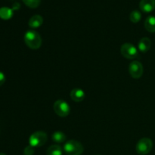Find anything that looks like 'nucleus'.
I'll return each instance as SVG.
<instances>
[{
	"label": "nucleus",
	"instance_id": "obj_1",
	"mask_svg": "<svg viewBox=\"0 0 155 155\" xmlns=\"http://www.w3.org/2000/svg\"><path fill=\"white\" fill-rule=\"evenodd\" d=\"M24 42L31 49H38L42 45V38L35 30H28L24 35Z\"/></svg>",
	"mask_w": 155,
	"mask_h": 155
},
{
	"label": "nucleus",
	"instance_id": "obj_2",
	"mask_svg": "<svg viewBox=\"0 0 155 155\" xmlns=\"http://www.w3.org/2000/svg\"><path fill=\"white\" fill-rule=\"evenodd\" d=\"M64 151L67 155H81L84 148L80 142L76 140H70L64 145Z\"/></svg>",
	"mask_w": 155,
	"mask_h": 155
},
{
	"label": "nucleus",
	"instance_id": "obj_3",
	"mask_svg": "<svg viewBox=\"0 0 155 155\" xmlns=\"http://www.w3.org/2000/svg\"><path fill=\"white\" fill-rule=\"evenodd\" d=\"M47 141V135L45 132L37 131L33 133L29 138V143L33 148L41 147L45 144Z\"/></svg>",
	"mask_w": 155,
	"mask_h": 155
},
{
	"label": "nucleus",
	"instance_id": "obj_4",
	"mask_svg": "<svg viewBox=\"0 0 155 155\" xmlns=\"http://www.w3.org/2000/svg\"><path fill=\"white\" fill-rule=\"evenodd\" d=\"M153 148V142L149 138H142L138 142L136 149L138 154L141 155L148 154Z\"/></svg>",
	"mask_w": 155,
	"mask_h": 155
},
{
	"label": "nucleus",
	"instance_id": "obj_5",
	"mask_svg": "<svg viewBox=\"0 0 155 155\" xmlns=\"http://www.w3.org/2000/svg\"><path fill=\"white\" fill-rule=\"evenodd\" d=\"M53 108H54L56 114L58 115L59 117H61L68 116L70 111H71L69 104L64 100H57L54 103Z\"/></svg>",
	"mask_w": 155,
	"mask_h": 155
},
{
	"label": "nucleus",
	"instance_id": "obj_6",
	"mask_svg": "<svg viewBox=\"0 0 155 155\" xmlns=\"http://www.w3.org/2000/svg\"><path fill=\"white\" fill-rule=\"evenodd\" d=\"M120 52L124 58L134 59L138 56V50L133 44L125 43L121 46Z\"/></svg>",
	"mask_w": 155,
	"mask_h": 155
},
{
	"label": "nucleus",
	"instance_id": "obj_7",
	"mask_svg": "<svg viewBox=\"0 0 155 155\" xmlns=\"http://www.w3.org/2000/svg\"><path fill=\"white\" fill-rule=\"evenodd\" d=\"M143 66L138 61H133L129 67V71L131 77L134 79H139L143 74Z\"/></svg>",
	"mask_w": 155,
	"mask_h": 155
},
{
	"label": "nucleus",
	"instance_id": "obj_8",
	"mask_svg": "<svg viewBox=\"0 0 155 155\" xmlns=\"http://www.w3.org/2000/svg\"><path fill=\"white\" fill-rule=\"evenodd\" d=\"M139 8L142 12L150 13L155 9V0H141Z\"/></svg>",
	"mask_w": 155,
	"mask_h": 155
},
{
	"label": "nucleus",
	"instance_id": "obj_9",
	"mask_svg": "<svg viewBox=\"0 0 155 155\" xmlns=\"http://www.w3.org/2000/svg\"><path fill=\"white\" fill-rule=\"evenodd\" d=\"M151 41L149 38L144 37L141 39L138 44V47L141 52H147L148 50L151 48Z\"/></svg>",
	"mask_w": 155,
	"mask_h": 155
},
{
	"label": "nucleus",
	"instance_id": "obj_10",
	"mask_svg": "<svg viewBox=\"0 0 155 155\" xmlns=\"http://www.w3.org/2000/svg\"><path fill=\"white\" fill-rule=\"evenodd\" d=\"M71 98L76 102H80L85 98V92L81 89H74L71 92Z\"/></svg>",
	"mask_w": 155,
	"mask_h": 155
},
{
	"label": "nucleus",
	"instance_id": "obj_11",
	"mask_svg": "<svg viewBox=\"0 0 155 155\" xmlns=\"http://www.w3.org/2000/svg\"><path fill=\"white\" fill-rule=\"evenodd\" d=\"M42 23H43V18H42V17L39 15H36L31 17V18L29 20L28 24L30 26V27L35 29L40 27L42 24Z\"/></svg>",
	"mask_w": 155,
	"mask_h": 155
},
{
	"label": "nucleus",
	"instance_id": "obj_12",
	"mask_svg": "<svg viewBox=\"0 0 155 155\" xmlns=\"http://www.w3.org/2000/svg\"><path fill=\"white\" fill-rule=\"evenodd\" d=\"M145 27L147 31L150 33H155V17L149 16L145 21Z\"/></svg>",
	"mask_w": 155,
	"mask_h": 155
},
{
	"label": "nucleus",
	"instance_id": "obj_13",
	"mask_svg": "<svg viewBox=\"0 0 155 155\" xmlns=\"http://www.w3.org/2000/svg\"><path fill=\"white\" fill-rule=\"evenodd\" d=\"M12 15H13V10L10 8H0V18L3 20H8L12 18Z\"/></svg>",
	"mask_w": 155,
	"mask_h": 155
},
{
	"label": "nucleus",
	"instance_id": "obj_14",
	"mask_svg": "<svg viewBox=\"0 0 155 155\" xmlns=\"http://www.w3.org/2000/svg\"><path fill=\"white\" fill-rule=\"evenodd\" d=\"M62 154L63 150L60 145H51L46 151V155H62Z\"/></svg>",
	"mask_w": 155,
	"mask_h": 155
},
{
	"label": "nucleus",
	"instance_id": "obj_15",
	"mask_svg": "<svg viewBox=\"0 0 155 155\" xmlns=\"http://www.w3.org/2000/svg\"><path fill=\"white\" fill-rule=\"evenodd\" d=\"M66 135L61 131H56L51 136V139L56 143H62L66 141Z\"/></svg>",
	"mask_w": 155,
	"mask_h": 155
},
{
	"label": "nucleus",
	"instance_id": "obj_16",
	"mask_svg": "<svg viewBox=\"0 0 155 155\" xmlns=\"http://www.w3.org/2000/svg\"><path fill=\"white\" fill-rule=\"evenodd\" d=\"M24 4L30 8H36L40 5L42 0H22Z\"/></svg>",
	"mask_w": 155,
	"mask_h": 155
},
{
	"label": "nucleus",
	"instance_id": "obj_17",
	"mask_svg": "<svg viewBox=\"0 0 155 155\" xmlns=\"http://www.w3.org/2000/svg\"><path fill=\"white\" fill-rule=\"evenodd\" d=\"M130 21L133 23H138L141 20V18H142V15H141V13L139 11L135 10L130 13Z\"/></svg>",
	"mask_w": 155,
	"mask_h": 155
},
{
	"label": "nucleus",
	"instance_id": "obj_18",
	"mask_svg": "<svg viewBox=\"0 0 155 155\" xmlns=\"http://www.w3.org/2000/svg\"><path fill=\"white\" fill-rule=\"evenodd\" d=\"M34 154V148L30 145L26 147L24 150V155H33Z\"/></svg>",
	"mask_w": 155,
	"mask_h": 155
},
{
	"label": "nucleus",
	"instance_id": "obj_19",
	"mask_svg": "<svg viewBox=\"0 0 155 155\" xmlns=\"http://www.w3.org/2000/svg\"><path fill=\"white\" fill-rule=\"evenodd\" d=\"M5 82V76L2 72L0 71V86H2Z\"/></svg>",
	"mask_w": 155,
	"mask_h": 155
},
{
	"label": "nucleus",
	"instance_id": "obj_20",
	"mask_svg": "<svg viewBox=\"0 0 155 155\" xmlns=\"http://www.w3.org/2000/svg\"><path fill=\"white\" fill-rule=\"evenodd\" d=\"M0 155H6V154H4V153H0Z\"/></svg>",
	"mask_w": 155,
	"mask_h": 155
},
{
	"label": "nucleus",
	"instance_id": "obj_21",
	"mask_svg": "<svg viewBox=\"0 0 155 155\" xmlns=\"http://www.w3.org/2000/svg\"><path fill=\"white\" fill-rule=\"evenodd\" d=\"M97 155H100V154H97Z\"/></svg>",
	"mask_w": 155,
	"mask_h": 155
}]
</instances>
